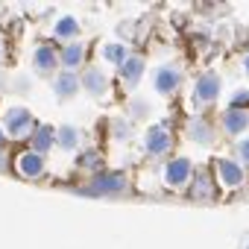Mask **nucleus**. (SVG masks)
Wrapping results in <instances>:
<instances>
[{
  "instance_id": "obj_6",
  "label": "nucleus",
  "mask_w": 249,
  "mask_h": 249,
  "mask_svg": "<svg viewBox=\"0 0 249 249\" xmlns=\"http://www.w3.org/2000/svg\"><path fill=\"white\" fill-rule=\"evenodd\" d=\"M217 91H220V79H217V73H205V76H199V82H196V100H199V103H211V100L217 97Z\"/></svg>"
},
{
  "instance_id": "obj_12",
  "label": "nucleus",
  "mask_w": 249,
  "mask_h": 249,
  "mask_svg": "<svg viewBox=\"0 0 249 249\" xmlns=\"http://www.w3.org/2000/svg\"><path fill=\"white\" fill-rule=\"evenodd\" d=\"M82 56H85V47H82V44H68V47L62 50V65L68 68V73L82 62Z\"/></svg>"
},
{
  "instance_id": "obj_3",
  "label": "nucleus",
  "mask_w": 249,
  "mask_h": 249,
  "mask_svg": "<svg viewBox=\"0 0 249 249\" xmlns=\"http://www.w3.org/2000/svg\"><path fill=\"white\" fill-rule=\"evenodd\" d=\"M217 173H220V182H223L226 188H237V185L243 182V170H240L234 161H229V159H220V161H217Z\"/></svg>"
},
{
  "instance_id": "obj_25",
  "label": "nucleus",
  "mask_w": 249,
  "mask_h": 249,
  "mask_svg": "<svg viewBox=\"0 0 249 249\" xmlns=\"http://www.w3.org/2000/svg\"><path fill=\"white\" fill-rule=\"evenodd\" d=\"M0 82H3V73H0Z\"/></svg>"
},
{
  "instance_id": "obj_19",
  "label": "nucleus",
  "mask_w": 249,
  "mask_h": 249,
  "mask_svg": "<svg viewBox=\"0 0 249 249\" xmlns=\"http://www.w3.org/2000/svg\"><path fill=\"white\" fill-rule=\"evenodd\" d=\"M103 56L108 62H123V59H126V47H123V44H106L103 47Z\"/></svg>"
},
{
  "instance_id": "obj_15",
  "label": "nucleus",
  "mask_w": 249,
  "mask_h": 249,
  "mask_svg": "<svg viewBox=\"0 0 249 249\" xmlns=\"http://www.w3.org/2000/svg\"><path fill=\"white\" fill-rule=\"evenodd\" d=\"M76 88H79V79H76L73 73H62V76L56 79V91H59L62 97H71Z\"/></svg>"
},
{
  "instance_id": "obj_13",
  "label": "nucleus",
  "mask_w": 249,
  "mask_h": 249,
  "mask_svg": "<svg viewBox=\"0 0 249 249\" xmlns=\"http://www.w3.org/2000/svg\"><path fill=\"white\" fill-rule=\"evenodd\" d=\"M53 135H56V132H53L50 126H38V129H36V138H33V153L41 156L44 150H50V147H53Z\"/></svg>"
},
{
  "instance_id": "obj_17",
  "label": "nucleus",
  "mask_w": 249,
  "mask_h": 249,
  "mask_svg": "<svg viewBox=\"0 0 249 249\" xmlns=\"http://www.w3.org/2000/svg\"><path fill=\"white\" fill-rule=\"evenodd\" d=\"M191 138H196V141H202V144L211 141V129H208L205 120H191Z\"/></svg>"
},
{
  "instance_id": "obj_14",
  "label": "nucleus",
  "mask_w": 249,
  "mask_h": 249,
  "mask_svg": "<svg viewBox=\"0 0 249 249\" xmlns=\"http://www.w3.org/2000/svg\"><path fill=\"white\" fill-rule=\"evenodd\" d=\"M56 62H59V59H56V53H53L50 47H38V50H36V68H38L41 73L53 71V68H56Z\"/></svg>"
},
{
  "instance_id": "obj_23",
  "label": "nucleus",
  "mask_w": 249,
  "mask_h": 249,
  "mask_svg": "<svg viewBox=\"0 0 249 249\" xmlns=\"http://www.w3.org/2000/svg\"><path fill=\"white\" fill-rule=\"evenodd\" d=\"M246 71H249V56H246Z\"/></svg>"
},
{
  "instance_id": "obj_20",
  "label": "nucleus",
  "mask_w": 249,
  "mask_h": 249,
  "mask_svg": "<svg viewBox=\"0 0 249 249\" xmlns=\"http://www.w3.org/2000/svg\"><path fill=\"white\" fill-rule=\"evenodd\" d=\"M208 185H211L208 176H199V179H196V188H194L191 194H194L196 199H208V196H211V188H208Z\"/></svg>"
},
{
  "instance_id": "obj_9",
  "label": "nucleus",
  "mask_w": 249,
  "mask_h": 249,
  "mask_svg": "<svg viewBox=\"0 0 249 249\" xmlns=\"http://www.w3.org/2000/svg\"><path fill=\"white\" fill-rule=\"evenodd\" d=\"M147 150H150L153 156L167 153V150H170V135H167L161 126H153V129L147 132Z\"/></svg>"
},
{
  "instance_id": "obj_22",
  "label": "nucleus",
  "mask_w": 249,
  "mask_h": 249,
  "mask_svg": "<svg viewBox=\"0 0 249 249\" xmlns=\"http://www.w3.org/2000/svg\"><path fill=\"white\" fill-rule=\"evenodd\" d=\"M237 150H240V156L249 161V138H246V141H240V147H237Z\"/></svg>"
},
{
  "instance_id": "obj_21",
  "label": "nucleus",
  "mask_w": 249,
  "mask_h": 249,
  "mask_svg": "<svg viewBox=\"0 0 249 249\" xmlns=\"http://www.w3.org/2000/svg\"><path fill=\"white\" fill-rule=\"evenodd\" d=\"M249 106V91H240V94H234V100H231V108H237V106Z\"/></svg>"
},
{
  "instance_id": "obj_11",
  "label": "nucleus",
  "mask_w": 249,
  "mask_h": 249,
  "mask_svg": "<svg viewBox=\"0 0 249 249\" xmlns=\"http://www.w3.org/2000/svg\"><path fill=\"white\" fill-rule=\"evenodd\" d=\"M82 85H85L91 94H103V91H106V73L97 71V68H91V71L82 73Z\"/></svg>"
},
{
  "instance_id": "obj_24",
  "label": "nucleus",
  "mask_w": 249,
  "mask_h": 249,
  "mask_svg": "<svg viewBox=\"0 0 249 249\" xmlns=\"http://www.w3.org/2000/svg\"><path fill=\"white\" fill-rule=\"evenodd\" d=\"M0 144H3V132H0Z\"/></svg>"
},
{
  "instance_id": "obj_5",
  "label": "nucleus",
  "mask_w": 249,
  "mask_h": 249,
  "mask_svg": "<svg viewBox=\"0 0 249 249\" xmlns=\"http://www.w3.org/2000/svg\"><path fill=\"white\" fill-rule=\"evenodd\" d=\"M179 79H182V76H179V71H176L173 65H164V68L156 71V88H159L161 94H170V91L179 85Z\"/></svg>"
},
{
  "instance_id": "obj_7",
  "label": "nucleus",
  "mask_w": 249,
  "mask_h": 249,
  "mask_svg": "<svg viewBox=\"0 0 249 249\" xmlns=\"http://www.w3.org/2000/svg\"><path fill=\"white\" fill-rule=\"evenodd\" d=\"M18 170H21V176L36 179V176H41V173H44V161H41V156H38V153H24V156L18 159Z\"/></svg>"
},
{
  "instance_id": "obj_10",
  "label": "nucleus",
  "mask_w": 249,
  "mask_h": 249,
  "mask_svg": "<svg viewBox=\"0 0 249 249\" xmlns=\"http://www.w3.org/2000/svg\"><path fill=\"white\" fill-rule=\"evenodd\" d=\"M123 185H126V182H123V176H100V179H94L91 182V194H114V191H123Z\"/></svg>"
},
{
  "instance_id": "obj_18",
  "label": "nucleus",
  "mask_w": 249,
  "mask_h": 249,
  "mask_svg": "<svg viewBox=\"0 0 249 249\" xmlns=\"http://www.w3.org/2000/svg\"><path fill=\"white\" fill-rule=\"evenodd\" d=\"M79 33V24L73 21V18H62L59 24H56V36L59 38H71V36H76Z\"/></svg>"
},
{
  "instance_id": "obj_2",
  "label": "nucleus",
  "mask_w": 249,
  "mask_h": 249,
  "mask_svg": "<svg viewBox=\"0 0 249 249\" xmlns=\"http://www.w3.org/2000/svg\"><path fill=\"white\" fill-rule=\"evenodd\" d=\"M164 179H167V185H185V182L191 179V161H188V159L170 161L167 170H164Z\"/></svg>"
},
{
  "instance_id": "obj_1",
  "label": "nucleus",
  "mask_w": 249,
  "mask_h": 249,
  "mask_svg": "<svg viewBox=\"0 0 249 249\" xmlns=\"http://www.w3.org/2000/svg\"><path fill=\"white\" fill-rule=\"evenodd\" d=\"M3 123H6V132H9L12 138H21V135H27V132H30L33 117H30V111H27V108H9Z\"/></svg>"
},
{
  "instance_id": "obj_16",
  "label": "nucleus",
  "mask_w": 249,
  "mask_h": 249,
  "mask_svg": "<svg viewBox=\"0 0 249 249\" xmlns=\"http://www.w3.org/2000/svg\"><path fill=\"white\" fill-rule=\"evenodd\" d=\"M76 138H79V132H76L73 126H62V129L56 132V141H59V147H65V150H73V147L79 144Z\"/></svg>"
},
{
  "instance_id": "obj_4",
  "label": "nucleus",
  "mask_w": 249,
  "mask_h": 249,
  "mask_svg": "<svg viewBox=\"0 0 249 249\" xmlns=\"http://www.w3.org/2000/svg\"><path fill=\"white\" fill-rule=\"evenodd\" d=\"M246 126H249V111L229 108V111L223 114V129H226L229 135H237V132H243Z\"/></svg>"
},
{
  "instance_id": "obj_8",
  "label": "nucleus",
  "mask_w": 249,
  "mask_h": 249,
  "mask_svg": "<svg viewBox=\"0 0 249 249\" xmlns=\"http://www.w3.org/2000/svg\"><path fill=\"white\" fill-rule=\"evenodd\" d=\"M141 73H144V59H141V56H129V59L120 62V76H123V82L135 85V82L141 79Z\"/></svg>"
}]
</instances>
